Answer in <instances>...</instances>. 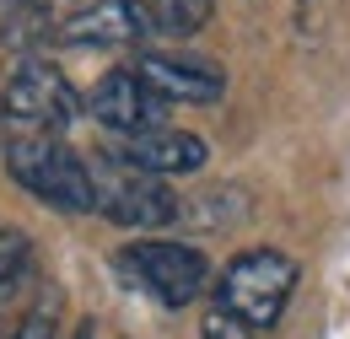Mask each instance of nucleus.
<instances>
[{
  "label": "nucleus",
  "instance_id": "1",
  "mask_svg": "<svg viewBox=\"0 0 350 339\" xmlns=\"http://www.w3.org/2000/svg\"><path fill=\"white\" fill-rule=\"evenodd\" d=\"M5 172H11V183H22L27 194H38L49 211H65V215L97 211L92 167L59 135H16V140L5 146Z\"/></svg>",
  "mask_w": 350,
  "mask_h": 339
},
{
  "label": "nucleus",
  "instance_id": "2",
  "mask_svg": "<svg viewBox=\"0 0 350 339\" xmlns=\"http://www.w3.org/2000/svg\"><path fill=\"white\" fill-rule=\"evenodd\" d=\"M297 258L280 254V248H248L237 254L226 269H221V286H216V307H226L232 318H243L254 334L275 329L286 301L297 291Z\"/></svg>",
  "mask_w": 350,
  "mask_h": 339
},
{
  "label": "nucleus",
  "instance_id": "3",
  "mask_svg": "<svg viewBox=\"0 0 350 339\" xmlns=\"http://www.w3.org/2000/svg\"><path fill=\"white\" fill-rule=\"evenodd\" d=\"M119 269L130 275L140 291H151L162 307H189V301H200L205 280H211L205 254L189 248V243H173V237H140V243H130L124 258H119Z\"/></svg>",
  "mask_w": 350,
  "mask_h": 339
},
{
  "label": "nucleus",
  "instance_id": "4",
  "mask_svg": "<svg viewBox=\"0 0 350 339\" xmlns=\"http://www.w3.org/2000/svg\"><path fill=\"white\" fill-rule=\"evenodd\" d=\"M0 119L33 135H59L81 119V97L54 65H22L0 92Z\"/></svg>",
  "mask_w": 350,
  "mask_h": 339
},
{
  "label": "nucleus",
  "instance_id": "5",
  "mask_svg": "<svg viewBox=\"0 0 350 339\" xmlns=\"http://www.w3.org/2000/svg\"><path fill=\"white\" fill-rule=\"evenodd\" d=\"M97 183V211L108 215L113 226H135V232H157V226H173L183 221V200L167 189V178H151V172H135L108 162L103 178L92 172Z\"/></svg>",
  "mask_w": 350,
  "mask_h": 339
},
{
  "label": "nucleus",
  "instance_id": "6",
  "mask_svg": "<svg viewBox=\"0 0 350 339\" xmlns=\"http://www.w3.org/2000/svg\"><path fill=\"white\" fill-rule=\"evenodd\" d=\"M108 162L119 167H135V172H151V178H178V172H200L211 162V146L189 129H146V135H124L113 140Z\"/></svg>",
  "mask_w": 350,
  "mask_h": 339
},
{
  "label": "nucleus",
  "instance_id": "7",
  "mask_svg": "<svg viewBox=\"0 0 350 339\" xmlns=\"http://www.w3.org/2000/svg\"><path fill=\"white\" fill-rule=\"evenodd\" d=\"M135 76L146 81V92L157 103H216L226 92L221 65L216 59H200V54H140Z\"/></svg>",
  "mask_w": 350,
  "mask_h": 339
},
{
  "label": "nucleus",
  "instance_id": "8",
  "mask_svg": "<svg viewBox=\"0 0 350 339\" xmlns=\"http://www.w3.org/2000/svg\"><path fill=\"white\" fill-rule=\"evenodd\" d=\"M87 108H92V119L103 129H113L119 140L124 135H146V129H162V119H167V103H157L135 70H108L97 81Z\"/></svg>",
  "mask_w": 350,
  "mask_h": 339
},
{
  "label": "nucleus",
  "instance_id": "9",
  "mask_svg": "<svg viewBox=\"0 0 350 339\" xmlns=\"http://www.w3.org/2000/svg\"><path fill=\"white\" fill-rule=\"evenodd\" d=\"M135 38H151L140 0H97L87 11L65 16V27H59V43H76V49H113V43Z\"/></svg>",
  "mask_w": 350,
  "mask_h": 339
},
{
  "label": "nucleus",
  "instance_id": "10",
  "mask_svg": "<svg viewBox=\"0 0 350 339\" xmlns=\"http://www.w3.org/2000/svg\"><path fill=\"white\" fill-rule=\"evenodd\" d=\"M151 38H189L211 22V0H140Z\"/></svg>",
  "mask_w": 350,
  "mask_h": 339
},
{
  "label": "nucleus",
  "instance_id": "11",
  "mask_svg": "<svg viewBox=\"0 0 350 339\" xmlns=\"http://www.w3.org/2000/svg\"><path fill=\"white\" fill-rule=\"evenodd\" d=\"M22 269H27V237L22 232H0V297L22 280Z\"/></svg>",
  "mask_w": 350,
  "mask_h": 339
},
{
  "label": "nucleus",
  "instance_id": "12",
  "mask_svg": "<svg viewBox=\"0 0 350 339\" xmlns=\"http://www.w3.org/2000/svg\"><path fill=\"white\" fill-rule=\"evenodd\" d=\"M200 339H254V329H248L243 318H232L226 307H211L205 323H200Z\"/></svg>",
  "mask_w": 350,
  "mask_h": 339
},
{
  "label": "nucleus",
  "instance_id": "13",
  "mask_svg": "<svg viewBox=\"0 0 350 339\" xmlns=\"http://www.w3.org/2000/svg\"><path fill=\"white\" fill-rule=\"evenodd\" d=\"M54 334H59V329H54V312L38 307V312H27V318L16 323V334H11V339H54Z\"/></svg>",
  "mask_w": 350,
  "mask_h": 339
},
{
  "label": "nucleus",
  "instance_id": "14",
  "mask_svg": "<svg viewBox=\"0 0 350 339\" xmlns=\"http://www.w3.org/2000/svg\"><path fill=\"white\" fill-rule=\"evenodd\" d=\"M92 334H97V323H81V329H76L70 339H92Z\"/></svg>",
  "mask_w": 350,
  "mask_h": 339
}]
</instances>
